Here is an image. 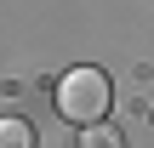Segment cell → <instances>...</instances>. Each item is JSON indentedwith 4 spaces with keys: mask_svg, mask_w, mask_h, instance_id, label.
<instances>
[{
    "mask_svg": "<svg viewBox=\"0 0 154 148\" xmlns=\"http://www.w3.org/2000/svg\"><path fill=\"white\" fill-rule=\"evenodd\" d=\"M51 103H57V114H63L69 125H97V120H109V108H114V80H109L103 68L80 63V68H69V74L57 80Z\"/></svg>",
    "mask_w": 154,
    "mask_h": 148,
    "instance_id": "cell-1",
    "label": "cell"
},
{
    "mask_svg": "<svg viewBox=\"0 0 154 148\" xmlns=\"http://www.w3.org/2000/svg\"><path fill=\"white\" fill-rule=\"evenodd\" d=\"M34 125L23 120V114H0V148H34Z\"/></svg>",
    "mask_w": 154,
    "mask_h": 148,
    "instance_id": "cell-2",
    "label": "cell"
},
{
    "mask_svg": "<svg viewBox=\"0 0 154 148\" xmlns=\"http://www.w3.org/2000/svg\"><path fill=\"white\" fill-rule=\"evenodd\" d=\"M80 148H126V137L109 120H97V125H80Z\"/></svg>",
    "mask_w": 154,
    "mask_h": 148,
    "instance_id": "cell-3",
    "label": "cell"
}]
</instances>
